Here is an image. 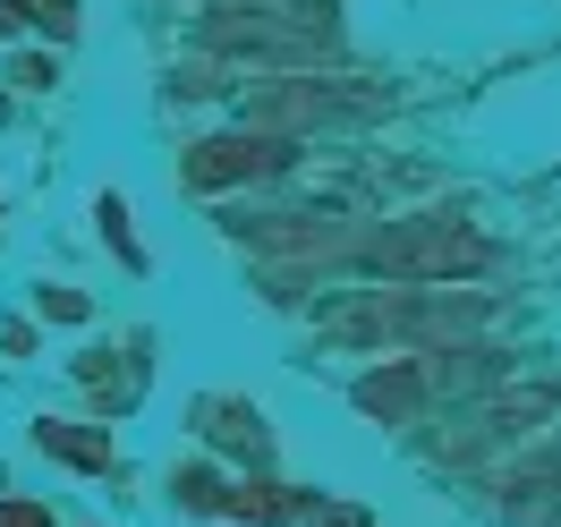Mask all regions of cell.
I'll list each match as a JSON object with an SVG mask.
<instances>
[{
	"label": "cell",
	"mask_w": 561,
	"mask_h": 527,
	"mask_svg": "<svg viewBox=\"0 0 561 527\" xmlns=\"http://www.w3.org/2000/svg\"><path fill=\"white\" fill-rule=\"evenodd\" d=\"M425 391H434V366H391V375H366V383H357V400H366L375 417H409Z\"/></svg>",
	"instance_id": "obj_3"
},
{
	"label": "cell",
	"mask_w": 561,
	"mask_h": 527,
	"mask_svg": "<svg viewBox=\"0 0 561 527\" xmlns=\"http://www.w3.org/2000/svg\"><path fill=\"white\" fill-rule=\"evenodd\" d=\"M35 443H43V451H60L69 468H111V443H103V434H77V425H51V417H43Z\"/></svg>",
	"instance_id": "obj_4"
},
{
	"label": "cell",
	"mask_w": 561,
	"mask_h": 527,
	"mask_svg": "<svg viewBox=\"0 0 561 527\" xmlns=\"http://www.w3.org/2000/svg\"><path fill=\"white\" fill-rule=\"evenodd\" d=\"M43 316H60V323H77V316H85V298H77V289H43Z\"/></svg>",
	"instance_id": "obj_6"
},
{
	"label": "cell",
	"mask_w": 561,
	"mask_h": 527,
	"mask_svg": "<svg viewBox=\"0 0 561 527\" xmlns=\"http://www.w3.org/2000/svg\"><path fill=\"white\" fill-rule=\"evenodd\" d=\"M375 273H400V282H459V273H485L493 247L468 239L459 221H409V230H383L366 247Z\"/></svg>",
	"instance_id": "obj_1"
},
{
	"label": "cell",
	"mask_w": 561,
	"mask_h": 527,
	"mask_svg": "<svg viewBox=\"0 0 561 527\" xmlns=\"http://www.w3.org/2000/svg\"><path fill=\"white\" fill-rule=\"evenodd\" d=\"M9 9H18V0H9ZM35 18H43V26H51V35H69V18H77V0H35Z\"/></svg>",
	"instance_id": "obj_5"
},
{
	"label": "cell",
	"mask_w": 561,
	"mask_h": 527,
	"mask_svg": "<svg viewBox=\"0 0 561 527\" xmlns=\"http://www.w3.org/2000/svg\"><path fill=\"white\" fill-rule=\"evenodd\" d=\"M298 162L289 137H213L187 153V187H230V179H280Z\"/></svg>",
	"instance_id": "obj_2"
},
{
	"label": "cell",
	"mask_w": 561,
	"mask_h": 527,
	"mask_svg": "<svg viewBox=\"0 0 561 527\" xmlns=\"http://www.w3.org/2000/svg\"><path fill=\"white\" fill-rule=\"evenodd\" d=\"M0 527H43V511H35V502H9V511H0Z\"/></svg>",
	"instance_id": "obj_7"
}]
</instances>
